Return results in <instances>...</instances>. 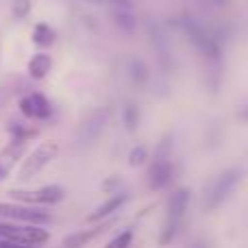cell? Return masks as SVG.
<instances>
[{
    "mask_svg": "<svg viewBox=\"0 0 248 248\" xmlns=\"http://www.w3.org/2000/svg\"><path fill=\"white\" fill-rule=\"evenodd\" d=\"M189 201H192V189L189 187H179L168 196L166 202V218H163V229L159 235V246H168L174 242L179 235V229L183 224V218L187 214Z\"/></svg>",
    "mask_w": 248,
    "mask_h": 248,
    "instance_id": "1",
    "label": "cell"
},
{
    "mask_svg": "<svg viewBox=\"0 0 248 248\" xmlns=\"http://www.w3.org/2000/svg\"><path fill=\"white\" fill-rule=\"evenodd\" d=\"M59 150H61L59 144L52 141V140L42 141L39 146H35V150H31V153L24 157V161H22L20 170H17V179L20 181L35 179L44 168H48L52 161H55L57 155H59Z\"/></svg>",
    "mask_w": 248,
    "mask_h": 248,
    "instance_id": "2",
    "label": "cell"
},
{
    "mask_svg": "<svg viewBox=\"0 0 248 248\" xmlns=\"http://www.w3.org/2000/svg\"><path fill=\"white\" fill-rule=\"evenodd\" d=\"M242 174H244L242 168H229V170L220 172V174L211 181V185L205 192V209L207 211L218 209V207L231 196L233 189L237 187V183L242 181Z\"/></svg>",
    "mask_w": 248,
    "mask_h": 248,
    "instance_id": "3",
    "label": "cell"
},
{
    "mask_svg": "<svg viewBox=\"0 0 248 248\" xmlns=\"http://www.w3.org/2000/svg\"><path fill=\"white\" fill-rule=\"evenodd\" d=\"M0 220L46 227V224L52 222V214L46 211L44 207L22 205V202H0Z\"/></svg>",
    "mask_w": 248,
    "mask_h": 248,
    "instance_id": "4",
    "label": "cell"
},
{
    "mask_svg": "<svg viewBox=\"0 0 248 248\" xmlns=\"http://www.w3.org/2000/svg\"><path fill=\"white\" fill-rule=\"evenodd\" d=\"M0 240H11L17 242V244H29V246H42L50 240V233L44 227H35V224L0 220Z\"/></svg>",
    "mask_w": 248,
    "mask_h": 248,
    "instance_id": "5",
    "label": "cell"
},
{
    "mask_svg": "<svg viewBox=\"0 0 248 248\" xmlns=\"http://www.w3.org/2000/svg\"><path fill=\"white\" fill-rule=\"evenodd\" d=\"M9 196L16 202L22 205H33V207H50V205H59L65 198V187L61 185H44L37 189H11Z\"/></svg>",
    "mask_w": 248,
    "mask_h": 248,
    "instance_id": "6",
    "label": "cell"
},
{
    "mask_svg": "<svg viewBox=\"0 0 248 248\" xmlns=\"http://www.w3.org/2000/svg\"><path fill=\"white\" fill-rule=\"evenodd\" d=\"M20 113L26 120L46 122L52 118L55 107H52V103L48 100V96H44L42 92H31V94L20 98Z\"/></svg>",
    "mask_w": 248,
    "mask_h": 248,
    "instance_id": "7",
    "label": "cell"
},
{
    "mask_svg": "<svg viewBox=\"0 0 248 248\" xmlns=\"http://www.w3.org/2000/svg\"><path fill=\"white\" fill-rule=\"evenodd\" d=\"M146 166H148V170H146V185L153 192L166 189L176 179V168L172 163V159H150Z\"/></svg>",
    "mask_w": 248,
    "mask_h": 248,
    "instance_id": "8",
    "label": "cell"
},
{
    "mask_svg": "<svg viewBox=\"0 0 248 248\" xmlns=\"http://www.w3.org/2000/svg\"><path fill=\"white\" fill-rule=\"evenodd\" d=\"M113 224H116V218H109V220H103V222H96V227L85 229V231L70 233L63 240V248H85L90 242H94L96 237H100L105 231H109Z\"/></svg>",
    "mask_w": 248,
    "mask_h": 248,
    "instance_id": "9",
    "label": "cell"
},
{
    "mask_svg": "<svg viewBox=\"0 0 248 248\" xmlns=\"http://www.w3.org/2000/svg\"><path fill=\"white\" fill-rule=\"evenodd\" d=\"M126 201H128V194L124 192V189H120V192H116V194H111V196H109L107 201L103 202V205L96 207L94 214L87 216V222H90V224H96V222H103V220L113 218V214H116V211H120L122 205H124Z\"/></svg>",
    "mask_w": 248,
    "mask_h": 248,
    "instance_id": "10",
    "label": "cell"
},
{
    "mask_svg": "<svg viewBox=\"0 0 248 248\" xmlns=\"http://www.w3.org/2000/svg\"><path fill=\"white\" fill-rule=\"evenodd\" d=\"M26 72H29V77L33 78V81H44V78L52 72V57L44 50L35 52L29 59V63H26Z\"/></svg>",
    "mask_w": 248,
    "mask_h": 248,
    "instance_id": "11",
    "label": "cell"
},
{
    "mask_svg": "<svg viewBox=\"0 0 248 248\" xmlns=\"http://www.w3.org/2000/svg\"><path fill=\"white\" fill-rule=\"evenodd\" d=\"M31 37H33V44L37 48H42V50H46V48H50L52 44L57 42V31L52 29L50 24H46V22H37L33 29V33H31Z\"/></svg>",
    "mask_w": 248,
    "mask_h": 248,
    "instance_id": "12",
    "label": "cell"
},
{
    "mask_svg": "<svg viewBox=\"0 0 248 248\" xmlns=\"http://www.w3.org/2000/svg\"><path fill=\"white\" fill-rule=\"evenodd\" d=\"M7 128H9V133H11V140H13V141H22V144H26L29 140H33V137L37 135V128H35V126H29V124L11 122Z\"/></svg>",
    "mask_w": 248,
    "mask_h": 248,
    "instance_id": "13",
    "label": "cell"
},
{
    "mask_svg": "<svg viewBox=\"0 0 248 248\" xmlns=\"http://www.w3.org/2000/svg\"><path fill=\"white\" fill-rule=\"evenodd\" d=\"M113 22L122 33H133L135 31V16L131 13V9H116L113 11Z\"/></svg>",
    "mask_w": 248,
    "mask_h": 248,
    "instance_id": "14",
    "label": "cell"
},
{
    "mask_svg": "<svg viewBox=\"0 0 248 248\" xmlns=\"http://www.w3.org/2000/svg\"><path fill=\"white\" fill-rule=\"evenodd\" d=\"M131 78L135 85H144V83H148L150 78V70H148V63L141 59H135L131 61Z\"/></svg>",
    "mask_w": 248,
    "mask_h": 248,
    "instance_id": "15",
    "label": "cell"
},
{
    "mask_svg": "<svg viewBox=\"0 0 248 248\" xmlns=\"http://www.w3.org/2000/svg\"><path fill=\"white\" fill-rule=\"evenodd\" d=\"M148 161H150V153L146 146H135V148H131V153H128V166L141 168Z\"/></svg>",
    "mask_w": 248,
    "mask_h": 248,
    "instance_id": "16",
    "label": "cell"
},
{
    "mask_svg": "<svg viewBox=\"0 0 248 248\" xmlns=\"http://www.w3.org/2000/svg\"><path fill=\"white\" fill-rule=\"evenodd\" d=\"M133 240H135V231H133V229H124V231L118 233L105 248H131Z\"/></svg>",
    "mask_w": 248,
    "mask_h": 248,
    "instance_id": "17",
    "label": "cell"
},
{
    "mask_svg": "<svg viewBox=\"0 0 248 248\" xmlns=\"http://www.w3.org/2000/svg\"><path fill=\"white\" fill-rule=\"evenodd\" d=\"M122 118H124V126H126L128 131H135L137 124H140V118H141L140 107H137V105H126Z\"/></svg>",
    "mask_w": 248,
    "mask_h": 248,
    "instance_id": "18",
    "label": "cell"
},
{
    "mask_svg": "<svg viewBox=\"0 0 248 248\" xmlns=\"http://www.w3.org/2000/svg\"><path fill=\"white\" fill-rule=\"evenodd\" d=\"M31 9H33L31 0H13V4H11V16L16 17V20H24V17L31 13Z\"/></svg>",
    "mask_w": 248,
    "mask_h": 248,
    "instance_id": "19",
    "label": "cell"
},
{
    "mask_svg": "<svg viewBox=\"0 0 248 248\" xmlns=\"http://www.w3.org/2000/svg\"><path fill=\"white\" fill-rule=\"evenodd\" d=\"M120 189H122L120 176H109V179L103 183V192H107V194H116V192H120Z\"/></svg>",
    "mask_w": 248,
    "mask_h": 248,
    "instance_id": "20",
    "label": "cell"
},
{
    "mask_svg": "<svg viewBox=\"0 0 248 248\" xmlns=\"http://www.w3.org/2000/svg\"><path fill=\"white\" fill-rule=\"evenodd\" d=\"M87 2H98V4H111L113 9H131V0H87Z\"/></svg>",
    "mask_w": 248,
    "mask_h": 248,
    "instance_id": "21",
    "label": "cell"
},
{
    "mask_svg": "<svg viewBox=\"0 0 248 248\" xmlns=\"http://www.w3.org/2000/svg\"><path fill=\"white\" fill-rule=\"evenodd\" d=\"M0 248H39V246H29V244H17L11 240H0Z\"/></svg>",
    "mask_w": 248,
    "mask_h": 248,
    "instance_id": "22",
    "label": "cell"
},
{
    "mask_svg": "<svg viewBox=\"0 0 248 248\" xmlns=\"http://www.w3.org/2000/svg\"><path fill=\"white\" fill-rule=\"evenodd\" d=\"M237 116H240L244 122H248V105H244V107L240 109V113H237Z\"/></svg>",
    "mask_w": 248,
    "mask_h": 248,
    "instance_id": "23",
    "label": "cell"
},
{
    "mask_svg": "<svg viewBox=\"0 0 248 248\" xmlns=\"http://www.w3.org/2000/svg\"><path fill=\"white\" fill-rule=\"evenodd\" d=\"M209 4H214V7H218V4H227V0H207Z\"/></svg>",
    "mask_w": 248,
    "mask_h": 248,
    "instance_id": "24",
    "label": "cell"
},
{
    "mask_svg": "<svg viewBox=\"0 0 248 248\" xmlns=\"http://www.w3.org/2000/svg\"><path fill=\"white\" fill-rule=\"evenodd\" d=\"M192 248H209V246H207V244H194Z\"/></svg>",
    "mask_w": 248,
    "mask_h": 248,
    "instance_id": "25",
    "label": "cell"
}]
</instances>
